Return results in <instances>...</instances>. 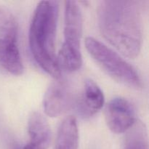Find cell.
Returning <instances> with one entry per match:
<instances>
[{"label":"cell","instance_id":"3957f363","mask_svg":"<svg viewBox=\"0 0 149 149\" xmlns=\"http://www.w3.org/2000/svg\"><path fill=\"white\" fill-rule=\"evenodd\" d=\"M64 17V42L57 58L60 69L74 72L82 65L81 39L83 18L77 1H65Z\"/></svg>","mask_w":149,"mask_h":149},{"label":"cell","instance_id":"ba28073f","mask_svg":"<svg viewBox=\"0 0 149 149\" xmlns=\"http://www.w3.org/2000/svg\"><path fill=\"white\" fill-rule=\"evenodd\" d=\"M104 101V95L100 87L92 79H87L75 105L79 114L90 117L103 108Z\"/></svg>","mask_w":149,"mask_h":149},{"label":"cell","instance_id":"52a82bcc","mask_svg":"<svg viewBox=\"0 0 149 149\" xmlns=\"http://www.w3.org/2000/svg\"><path fill=\"white\" fill-rule=\"evenodd\" d=\"M105 119L107 126L113 132H126L135 121V109L133 105L123 97H114L106 105Z\"/></svg>","mask_w":149,"mask_h":149},{"label":"cell","instance_id":"9c48e42d","mask_svg":"<svg viewBox=\"0 0 149 149\" xmlns=\"http://www.w3.org/2000/svg\"><path fill=\"white\" fill-rule=\"evenodd\" d=\"M29 142L21 149H48L51 142V130L46 118L33 112L28 122Z\"/></svg>","mask_w":149,"mask_h":149},{"label":"cell","instance_id":"7a4b0ae2","mask_svg":"<svg viewBox=\"0 0 149 149\" xmlns=\"http://www.w3.org/2000/svg\"><path fill=\"white\" fill-rule=\"evenodd\" d=\"M58 2L42 1L36 6L29 29L31 52L36 63L55 79L61 78V69L55 54Z\"/></svg>","mask_w":149,"mask_h":149},{"label":"cell","instance_id":"5b68a950","mask_svg":"<svg viewBox=\"0 0 149 149\" xmlns=\"http://www.w3.org/2000/svg\"><path fill=\"white\" fill-rule=\"evenodd\" d=\"M0 68L19 76L24 71L18 47V25L13 12L0 4Z\"/></svg>","mask_w":149,"mask_h":149},{"label":"cell","instance_id":"8992f818","mask_svg":"<svg viewBox=\"0 0 149 149\" xmlns=\"http://www.w3.org/2000/svg\"><path fill=\"white\" fill-rule=\"evenodd\" d=\"M74 97L69 83L57 79L49 85L43 98V108L47 116L57 117L74 106Z\"/></svg>","mask_w":149,"mask_h":149},{"label":"cell","instance_id":"8fae6325","mask_svg":"<svg viewBox=\"0 0 149 149\" xmlns=\"http://www.w3.org/2000/svg\"><path fill=\"white\" fill-rule=\"evenodd\" d=\"M124 149H148L146 127L141 121H135L126 132Z\"/></svg>","mask_w":149,"mask_h":149},{"label":"cell","instance_id":"6da1fadb","mask_svg":"<svg viewBox=\"0 0 149 149\" xmlns=\"http://www.w3.org/2000/svg\"><path fill=\"white\" fill-rule=\"evenodd\" d=\"M102 36L124 56L135 58L142 46V20L138 1L104 0L97 7Z\"/></svg>","mask_w":149,"mask_h":149},{"label":"cell","instance_id":"30bf717a","mask_svg":"<svg viewBox=\"0 0 149 149\" xmlns=\"http://www.w3.org/2000/svg\"><path fill=\"white\" fill-rule=\"evenodd\" d=\"M77 122L73 116L65 118L59 127L55 149H78Z\"/></svg>","mask_w":149,"mask_h":149},{"label":"cell","instance_id":"277c9868","mask_svg":"<svg viewBox=\"0 0 149 149\" xmlns=\"http://www.w3.org/2000/svg\"><path fill=\"white\" fill-rule=\"evenodd\" d=\"M85 46L90 56L113 79L130 87L142 88L138 73L117 52L93 37L86 38Z\"/></svg>","mask_w":149,"mask_h":149},{"label":"cell","instance_id":"7c38bea8","mask_svg":"<svg viewBox=\"0 0 149 149\" xmlns=\"http://www.w3.org/2000/svg\"><path fill=\"white\" fill-rule=\"evenodd\" d=\"M10 149H21V148H20V145H18L17 143H13V145H12V146H11V148H10Z\"/></svg>","mask_w":149,"mask_h":149}]
</instances>
